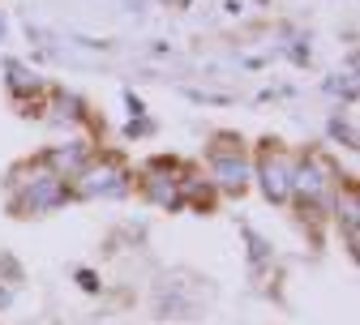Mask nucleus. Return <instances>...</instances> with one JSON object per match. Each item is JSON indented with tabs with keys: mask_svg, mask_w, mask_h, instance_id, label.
Returning <instances> with one entry per match:
<instances>
[{
	"mask_svg": "<svg viewBox=\"0 0 360 325\" xmlns=\"http://www.w3.org/2000/svg\"><path fill=\"white\" fill-rule=\"evenodd\" d=\"M214 175L228 184V189H240L249 171H245V163H240V159H214Z\"/></svg>",
	"mask_w": 360,
	"mask_h": 325,
	"instance_id": "f03ea898",
	"label": "nucleus"
},
{
	"mask_svg": "<svg viewBox=\"0 0 360 325\" xmlns=\"http://www.w3.org/2000/svg\"><path fill=\"white\" fill-rule=\"evenodd\" d=\"M262 180H266V197H270V201H283L288 189H292V175H288L283 163H266V167H262Z\"/></svg>",
	"mask_w": 360,
	"mask_h": 325,
	"instance_id": "f257e3e1",
	"label": "nucleus"
},
{
	"mask_svg": "<svg viewBox=\"0 0 360 325\" xmlns=\"http://www.w3.org/2000/svg\"><path fill=\"white\" fill-rule=\"evenodd\" d=\"M60 197H65L60 180H39V189H30V206H34V210H43V206H56Z\"/></svg>",
	"mask_w": 360,
	"mask_h": 325,
	"instance_id": "7ed1b4c3",
	"label": "nucleus"
},
{
	"mask_svg": "<svg viewBox=\"0 0 360 325\" xmlns=\"http://www.w3.org/2000/svg\"><path fill=\"white\" fill-rule=\"evenodd\" d=\"M0 34H5V18H0Z\"/></svg>",
	"mask_w": 360,
	"mask_h": 325,
	"instance_id": "0eeeda50",
	"label": "nucleus"
},
{
	"mask_svg": "<svg viewBox=\"0 0 360 325\" xmlns=\"http://www.w3.org/2000/svg\"><path fill=\"white\" fill-rule=\"evenodd\" d=\"M296 184H300L304 193H318V189H322V180H318V167H300V171H296Z\"/></svg>",
	"mask_w": 360,
	"mask_h": 325,
	"instance_id": "39448f33",
	"label": "nucleus"
},
{
	"mask_svg": "<svg viewBox=\"0 0 360 325\" xmlns=\"http://www.w3.org/2000/svg\"><path fill=\"white\" fill-rule=\"evenodd\" d=\"M9 73H13V77H9V81H13V90H30V86H34V77H30L18 60H9Z\"/></svg>",
	"mask_w": 360,
	"mask_h": 325,
	"instance_id": "423d86ee",
	"label": "nucleus"
},
{
	"mask_svg": "<svg viewBox=\"0 0 360 325\" xmlns=\"http://www.w3.org/2000/svg\"><path fill=\"white\" fill-rule=\"evenodd\" d=\"M124 184H120V175L116 171H95L86 180V193H120Z\"/></svg>",
	"mask_w": 360,
	"mask_h": 325,
	"instance_id": "20e7f679",
	"label": "nucleus"
}]
</instances>
